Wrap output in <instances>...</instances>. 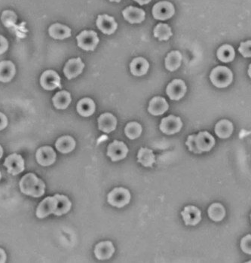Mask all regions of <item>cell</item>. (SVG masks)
I'll return each instance as SVG.
<instances>
[{"label": "cell", "instance_id": "6da1fadb", "mask_svg": "<svg viewBox=\"0 0 251 263\" xmlns=\"http://www.w3.org/2000/svg\"><path fill=\"white\" fill-rule=\"evenodd\" d=\"M186 144L191 152L201 154L204 152H209L214 147L215 139L209 133L203 131L198 134L189 136Z\"/></svg>", "mask_w": 251, "mask_h": 263}, {"label": "cell", "instance_id": "7a4b0ae2", "mask_svg": "<svg viewBox=\"0 0 251 263\" xmlns=\"http://www.w3.org/2000/svg\"><path fill=\"white\" fill-rule=\"evenodd\" d=\"M19 187L21 193L26 196L40 198L45 194V184L33 173H27L23 177L20 181Z\"/></svg>", "mask_w": 251, "mask_h": 263}, {"label": "cell", "instance_id": "3957f363", "mask_svg": "<svg viewBox=\"0 0 251 263\" xmlns=\"http://www.w3.org/2000/svg\"><path fill=\"white\" fill-rule=\"evenodd\" d=\"M210 78L216 87L222 89L228 87L232 83L233 75L229 68L219 66L213 69Z\"/></svg>", "mask_w": 251, "mask_h": 263}, {"label": "cell", "instance_id": "277c9868", "mask_svg": "<svg viewBox=\"0 0 251 263\" xmlns=\"http://www.w3.org/2000/svg\"><path fill=\"white\" fill-rule=\"evenodd\" d=\"M131 201V194L127 189L119 187L114 189L109 193L107 202L112 206L122 208L129 204Z\"/></svg>", "mask_w": 251, "mask_h": 263}, {"label": "cell", "instance_id": "5b68a950", "mask_svg": "<svg viewBox=\"0 0 251 263\" xmlns=\"http://www.w3.org/2000/svg\"><path fill=\"white\" fill-rule=\"evenodd\" d=\"M78 45L85 51H94L96 48L99 38L96 32L93 30H85L76 37Z\"/></svg>", "mask_w": 251, "mask_h": 263}, {"label": "cell", "instance_id": "8992f818", "mask_svg": "<svg viewBox=\"0 0 251 263\" xmlns=\"http://www.w3.org/2000/svg\"><path fill=\"white\" fill-rule=\"evenodd\" d=\"M3 165L7 168L9 174L16 176L24 171L25 169V161L21 155L13 153L6 158Z\"/></svg>", "mask_w": 251, "mask_h": 263}, {"label": "cell", "instance_id": "52a82bcc", "mask_svg": "<svg viewBox=\"0 0 251 263\" xmlns=\"http://www.w3.org/2000/svg\"><path fill=\"white\" fill-rule=\"evenodd\" d=\"M175 7L173 4L169 2H159L156 3L152 9V15L154 18L161 21L169 19L175 15Z\"/></svg>", "mask_w": 251, "mask_h": 263}, {"label": "cell", "instance_id": "ba28073f", "mask_svg": "<svg viewBox=\"0 0 251 263\" xmlns=\"http://www.w3.org/2000/svg\"><path fill=\"white\" fill-rule=\"evenodd\" d=\"M36 158L39 164L43 167H48L55 162L57 154L51 146H42L36 152Z\"/></svg>", "mask_w": 251, "mask_h": 263}, {"label": "cell", "instance_id": "9c48e42d", "mask_svg": "<svg viewBox=\"0 0 251 263\" xmlns=\"http://www.w3.org/2000/svg\"><path fill=\"white\" fill-rule=\"evenodd\" d=\"M183 122L181 118L175 116H169L161 120L160 130L168 135L176 134L181 131Z\"/></svg>", "mask_w": 251, "mask_h": 263}, {"label": "cell", "instance_id": "30bf717a", "mask_svg": "<svg viewBox=\"0 0 251 263\" xmlns=\"http://www.w3.org/2000/svg\"><path fill=\"white\" fill-rule=\"evenodd\" d=\"M57 200L54 196L45 198L40 202L36 209V217L39 219L45 218L50 214H54L57 209Z\"/></svg>", "mask_w": 251, "mask_h": 263}, {"label": "cell", "instance_id": "8fae6325", "mask_svg": "<svg viewBox=\"0 0 251 263\" xmlns=\"http://www.w3.org/2000/svg\"><path fill=\"white\" fill-rule=\"evenodd\" d=\"M128 153V148L123 142L114 140L110 143L107 150V155L112 161H118L124 159Z\"/></svg>", "mask_w": 251, "mask_h": 263}, {"label": "cell", "instance_id": "7c38bea8", "mask_svg": "<svg viewBox=\"0 0 251 263\" xmlns=\"http://www.w3.org/2000/svg\"><path fill=\"white\" fill-rule=\"evenodd\" d=\"M40 84L47 91H52L57 87H61L60 76L54 70L45 71L41 76Z\"/></svg>", "mask_w": 251, "mask_h": 263}, {"label": "cell", "instance_id": "4fadbf2b", "mask_svg": "<svg viewBox=\"0 0 251 263\" xmlns=\"http://www.w3.org/2000/svg\"><path fill=\"white\" fill-rule=\"evenodd\" d=\"M187 90V85L183 80L175 79L168 85L166 92L172 101H179L184 98Z\"/></svg>", "mask_w": 251, "mask_h": 263}, {"label": "cell", "instance_id": "5bb4252c", "mask_svg": "<svg viewBox=\"0 0 251 263\" xmlns=\"http://www.w3.org/2000/svg\"><path fill=\"white\" fill-rule=\"evenodd\" d=\"M84 68L85 64L80 57L70 59L65 65L63 72L68 79H72L81 74Z\"/></svg>", "mask_w": 251, "mask_h": 263}, {"label": "cell", "instance_id": "9a60e30c", "mask_svg": "<svg viewBox=\"0 0 251 263\" xmlns=\"http://www.w3.org/2000/svg\"><path fill=\"white\" fill-rule=\"evenodd\" d=\"M181 214L187 226H196L202 220V212L195 206L186 207Z\"/></svg>", "mask_w": 251, "mask_h": 263}, {"label": "cell", "instance_id": "2e32d148", "mask_svg": "<svg viewBox=\"0 0 251 263\" xmlns=\"http://www.w3.org/2000/svg\"><path fill=\"white\" fill-rule=\"evenodd\" d=\"M96 24L99 30L107 35L113 34L118 27L115 18L107 15H99Z\"/></svg>", "mask_w": 251, "mask_h": 263}, {"label": "cell", "instance_id": "e0dca14e", "mask_svg": "<svg viewBox=\"0 0 251 263\" xmlns=\"http://www.w3.org/2000/svg\"><path fill=\"white\" fill-rule=\"evenodd\" d=\"M115 253V247L111 241L98 243L95 248V255L99 260L110 259Z\"/></svg>", "mask_w": 251, "mask_h": 263}, {"label": "cell", "instance_id": "ac0fdd59", "mask_svg": "<svg viewBox=\"0 0 251 263\" xmlns=\"http://www.w3.org/2000/svg\"><path fill=\"white\" fill-rule=\"evenodd\" d=\"M116 125H117V119L111 113H104L98 119L99 130L107 134L115 131Z\"/></svg>", "mask_w": 251, "mask_h": 263}, {"label": "cell", "instance_id": "d6986e66", "mask_svg": "<svg viewBox=\"0 0 251 263\" xmlns=\"http://www.w3.org/2000/svg\"><path fill=\"white\" fill-rule=\"evenodd\" d=\"M124 18L131 24H140L145 20L146 13L143 9L129 6L122 12Z\"/></svg>", "mask_w": 251, "mask_h": 263}, {"label": "cell", "instance_id": "ffe728a7", "mask_svg": "<svg viewBox=\"0 0 251 263\" xmlns=\"http://www.w3.org/2000/svg\"><path fill=\"white\" fill-rule=\"evenodd\" d=\"M169 108V104L164 98H161V97H155L151 100L148 110H149V113L153 116H161L168 111Z\"/></svg>", "mask_w": 251, "mask_h": 263}, {"label": "cell", "instance_id": "44dd1931", "mask_svg": "<svg viewBox=\"0 0 251 263\" xmlns=\"http://www.w3.org/2000/svg\"><path fill=\"white\" fill-rule=\"evenodd\" d=\"M15 64L9 60L0 62V81L9 82L15 75Z\"/></svg>", "mask_w": 251, "mask_h": 263}, {"label": "cell", "instance_id": "7402d4cb", "mask_svg": "<svg viewBox=\"0 0 251 263\" xmlns=\"http://www.w3.org/2000/svg\"><path fill=\"white\" fill-rule=\"evenodd\" d=\"M131 73L136 76H141L147 72L149 64L143 57H136L130 65Z\"/></svg>", "mask_w": 251, "mask_h": 263}, {"label": "cell", "instance_id": "603a6c76", "mask_svg": "<svg viewBox=\"0 0 251 263\" xmlns=\"http://www.w3.org/2000/svg\"><path fill=\"white\" fill-rule=\"evenodd\" d=\"M57 151L63 154H67L74 150L75 148V141L70 136H63L57 139L55 143Z\"/></svg>", "mask_w": 251, "mask_h": 263}, {"label": "cell", "instance_id": "cb8c5ba5", "mask_svg": "<svg viewBox=\"0 0 251 263\" xmlns=\"http://www.w3.org/2000/svg\"><path fill=\"white\" fill-rule=\"evenodd\" d=\"M96 106L93 100L83 98L77 104V112L83 117H89L95 113Z\"/></svg>", "mask_w": 251, "mask_h": 263}, {"label": "cell", "instance_id": "d4e9b609", "mask_svg": "<svg viewBox=\"0 0 251 263\" xmlns=\"http://www.w3.org/2000/svg\"><path fill=\"white\" fill-rule=\"evenodd\" d=\"M48 33L53 39L61 40L71 36V29L63 24H54L50 27Z\"/></svg>", "mask_w": 251, "mask_h": 263}, {"label": "cell", "instance_id": "484cf974", "mask_svg": "<svg viewBox=\"0 0 251 263\" xmlns=\"http://www.w3.org/2000/svg\"><path fill=\"white\" fill-rule=\"evenodd\" d=\"M72 98L70 94L66 91L57 92L52 98L53 104L57 110H65L69 107Z\"/></svg>", "mask_w": 251, "mask_h": 263}, {"label": "cell", "instance_id": "4316f807", "mask_svg": "<svg viewBox=\"0 0 251 263\" xmlns=\"http://www.w3.org/2000/svg\"><path fill=\"white\" fill-rule=\"evenodd\" d=\"M232 132H233V125L230 121L223 119L216 125L215 133L220 138H228L232 135Z\"/></svg>", "mask_w": 251, "mask_h": 263}, {"label": "cell", "instance_id": "83f0119b", "mask_svg": "<svg viewBox=\"0 0 251 263\" xmlns=\"http://www.w3.org/2000/svg\"><path fill=\"white\" fill-rule=\"evenodd\" d=\"M54 196L57 200V209L54 211V215L60 217L63 214H67L72 208V202L63 195L56 194Z\"/></svg>", "mask_w": 251, "mask_h": 263}, {"label": "cell", "instance_id": "f1b7e54d", "mask_svg": "<svg viewBox=\"0 0 251 263\" xmlns=\"http://www.w3.org/2000/svg\"><path fill=\"white\" fill-rule=\"evenodd\" d=\"M137 161L146 167H152L155 162V156L153 152L147 148H140L137 155Z\"/></svg>", "mask_w": 251, "mask_h": 263}, {"label": "cell", "instance_id": "f546056e", "mask_svg": "<svg viewBox=\"0 0 251 263\" xmlns=\"http://www.w3.org/2000/svg\"><path fill=\"white\" fill-rule=\"evenodd\" d=\"M182 54L179 51H173L168 54L165 58V67L169 71L176 70L181 66Z\"/></svg>", "mask_w": 251, "mask_h": 263}, {"label": "cell", "instance_id": "4dcf8cb0", "mask_svg": "<svg viewBox=\"0 0 251 263\" xmlns=\"http://www.w3.org/2000/svg\"><path fill=\"white\" fill-rule=\"evenodd\" d=\"M217 55L220 61L228 63L232 61L235 58V50L231 45H223L219 48Z\"/></svg>", "mask_w": 251, "mask_h": 263}, {"label": "cell", "instance_id": "1f68e13d", "mask_svg": "<svg viewBox=\"0 0 251 263\" xmlns=\"http://www.w3.org/2000/svg\"><path fill=\"white\" fill-rule=\"evenodd\" d=\"M208 215L214 221L220 222L226 216V210L221 204L214 203L208 208Z\"/></svg>", "mask_w": 251, "mask_h": 263}, {"label": "cell", "instance_id": "d6a6232c", "mask_svg": "<svg viewBox=\"0 0 251 263\" xmlns=\"http://www.w3.org/2000/svg\"><path fill=\"white\" fill-rule=\"evenodd\" d=\"M172 36V29L166 24H159L154 29V36L160 41H167Z\"/></svg>", "mask_w": 251, "mask_h": 263}, {"label": "cell", "instance_id": "836d02e7", "mask_svg": "<svg viewBox=\"0 0 251 263\" xmlns=\"http://www.w3.org/2000/svg\"><path fill=\"white\" fill-rule=\"evenodd\" d=\"M125 132L127 137L131 140L138 138L141 135V125L137 122H130L125 127Z\"/></svg>", "mask_w": 251, "mask_h": 263}, {"label": "cell", "instance_id": "e575fe53", "mask_svg": "<svg viewBox=\"0 0 251 263\" xmlns=\"http://www.w3.org/2000/svg\"><path fill=\"white\" fill-rule=\"evenodd\" d=\"M250 47L251 42L250 40L247 41V42H241L239 48H238V51H239L240 54H242L244 57H250Z\"/></svg>", "mask_w": 251, "mask_h": 263}, {"label": "cell", "instance_id": "d590c367", "mask_svg": "<svg viewBox=\"0 0 251 263\" xmlns=\"http://www.w3.org/2000/svg\"><path fill=\"white\" fill-rule=\"evenodd\" d=\"M241 248L247 254H251V236L250 235H246L242 238L241 242Z\"/></svg>", "mask_w": 251, "mask_h": 263}, {"label": "cell", "instance_id": "8d00e7d4", "mask_svg": "<svg viewBox=\"0 0 251 263\" xmlns=\"http://www.w3.org/2000/svg\"><path fill=\"white\" fill-rule=\"evenodd\" d=\"M9 48V43H8L7 39L4 36L0 35V54L6 52Z\"/></svg>", "mask_w": 251, "mask_h": 263}, {"label": "cell", "instance_id": "74e56055", "mask_svg": "<svg viewBox=\"0 0 251 263\" xmlns=\"http://www.w3.org/2000/svg\"><path fill=\"white\" fill-rule=\"evenodd\" d=\"M8 125V119L6 115L0 113V131L5 129Z\"/></svg>", "mask_w": 251, "mask_h": 263}, {"label": "cell", "instance_id": "f35d334b", "mask_svg": "<svg viewBox=\"0 0 251 263\" xmlns=\"http://www.w3.org/2000/svg\"><path fill=\"white\" fill-rule=\"evenodd\" d=\"M7 259L6 252L3 249L0 248V263H5Z\"/></svg>", "mask_w": 251, "mask_h": 263}, {"label": "cell", "instance_id": "ab89813d", "mask_svg": "<svg viewBox=\"0 0 251 263\" xmlns=\"http://www.w3.org/2000/svg\"><path fill=\"white\" fill-rule=\"evenodd\" d=\"M134 1L137 2L140 6H143V5L148 4V3H150L151 0H134Z\"/></svg>", "mask_w": 251, "mask_h": 263}, {"label": "cell", "instance_id": "60d3db41", "mask_svg": "<svg viewBox=\"0 0 251 263\" xmlns=\"http://www.w3.org/2000/svg\"><path fill=\"white\" fill-rule=\"evenodd\" d=\"M3 147H2L1 145H0V159H1L2 157H3Z\"/></svg>", "mask_w": 251, "mask_h": 263}, {"label": "cell", "instance_id": "b9f144b4", "mask_svg": "<svg viewBox=\"0 0 251 263\" xmlns=\"http://www.w3.org/2000/svg\"><path fill=\"white\" fill-rule=\"evenodd\" d=\"M110 2H116V3H119L121 0H110Z\"/></svg>", "mask_w": 251, "mask_h": 263}, {"label": "cell", "instance_id": "7bdbcfd3", "mask_svg": "<svg viewBox=\"0 0 251 263\" xmlns=\"http://www.w3.org/2000/svg\"><path fill=\"white\" fill-rule=\"evenodd\" d=\"M250 69H251V66H250V68H249V75L250 76Z\"/></svg>", "mask_w": 251, "mask_h": 263}, {"label": "cell", "instance_id": "ee69618b", "mask_svg": "<svg viewBox=\"0 0 251 263\" xmlns=\"http://www.w3.org/2000/svg\"><path fill=\"white\" fill-rule=\"evenodd\" d=\"M1 178H2V174H1V172H0V181H1Z\"/></svg>", "mask_w": 251, "mask_h": 263}]
</instances>
